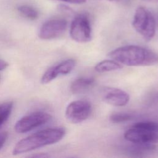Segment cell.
Returning a JSON list of instances; mask_svg holds the SVG:
<instances>
[{"label":"cell","instance_id":"16","mask_svg":"<svg viewBox=\"0 0 158 158\" xmlns=\"http://www.w3.org/2000/svg\"><path fill=\"white\" fill-rule=\"evenodd\" d=\"M132 115L126 112H115L112 114L109 119L111 122L114 123H118L127 122L131 119Z\"/></svg>","mask_w":158,"mask_h":158},{"label":"cell","instance_id":"13","mask_svg":"<svg viewBox=\"0 0 158 158\" xmlns=\"http://www.w3.org/2000/svg\"><path fill=\"white\" fill-rule=\"evenodd\" d=\"M155 149V144H134L129 148L128 152L135 156H141L143 154L152 152Z\"/></svg>","mask_w":158,"mask_h":158},{"label":"cell","instance_id":"17","mask_svg":"<svg viewBox=\"0 0 158 158\" xmlns=\"http://www.w3.org/2000/svg\"><path fill=\"white\" fill-rule=\"evenodd\" d=\"M133 127L144 128L148 130L153 131L158 133V123L154 122H139L135 123L132 125Z\"/></svg>","mask_w":158,"mask_h":158},{"label":"cell","instance_id":"11","mask_svg":"<svg viewBox=\"0 0 158 158\" xmlns=\"http://www.w3.org/2000/svg\"><path fill=\"white\" fill-rule=\"evenodd\" d=\"M94 82L91 77H81L75 80L70 85V90L73 94H78L86 91Z\"/></svg>","mask_w":158,"mask_h":158},{"label":"cell","instance_id":"8","mask_svg":"<svg viewBox=\"0 0 158 158\" xmlns=\"http://www.w3.org/2000/svg\"><path fill=\"white\" fill-rule=\"evenodd\" d=\"M67 21L62 19L49 20L43 24L38 36L43 40H51L62 35L67 28Z\"/></svg>","mask_w":158,"mask_h":158},{"label":"cell","instance_id":"14","mask_svg":"<svg viewBox=\"0 0 158 158\" xmlns=\"http://www.w3.org/2000/svg\"><path fill=\"white\" fill-rule=\"evenodd\" d=\"M18 11L24 17L30 20H35L38 17V10L32 6L22 5L18 7Z\"/></svg>","mask_w":158,"mask_h":158},{"label":"cell","instance_id":"15","mask_svg":"<svg viewBox=\"0 0 158 158\" xmlns=\"http://www.w3.org/2000/svg\"><path fill=\"white\" fill-rule=\"evenodd\" d=\"M13 107L12 102H6L0 104V127L9 117Z\"/></svg>","mask_w":158,"mask_h":158},{"label":"cell","instance_id":"3","mask_svg":"<svg viewBox=\"0 0 158 158\" xmlns=\"http://www.w3.org/2000/svg\"><path fill=\"white\" fill-rule=\"evenodd\" d=\"M135 30L146 41L151 40L156 33V21L152 14L144 7L136 9L132 22Z\"/></svg>","mask_w":158,"mask_h":158},{"label":"cell","instance_id":"18","mask_svg":"<svg viewBox=\"0 0 158 158\" xmlns=\"http://www.w3.org/2000/svg\"><path fill=\"white\" fill-rule=\"evenodd\" d=\"M8 134L6 131H3L0 133V149L4 145L7 139Z\"/></svg>","mask_w":158,"mask_h":158},{"label":"cell","instance_id":"5","mask_svg":"<svg viewBox=\"0 0 158 158\" xmlns=\"http://www.w3.org/2000/svg\"><path fill=\"white\" fill-rule=\"evenodd\" d=\"M70 37L76 42L83 43L91 39V28L87 16L80 14L72 20L70 28Z\"/></svg>","mask_w":158,"mask_h":158},{"label":"cell","instance_id":"6","mask_svg":"<svg viewBox=\"0 0 158 158\" xmlns=\"http://www.w3.org/2000/svg\"><path fill=\"white\" fill-rule=\"evenodd\" d=\"M91 106L89 102L77 100L71 102L65 110L67 119L73 123H78L86 120L90 115Z\"/></svg>","mask_w":158,"mask_h":158},{"label":"cell","instance_id":"12","mask_svg":"<svg viewBox=\"0 0 158 158\" xmlns=\"http://www.w3.org/2000/svg\"><path fill=\"white\" fill-rule=\"evenodd\" d=\"M121 67L120 64L112 59L101 61L95 65L94 69L99 73H103L117 70L121 69Z\"/></svg>","mask_w":158,"mask_h":158},{"label":"cell","instance_id":"1","mask_svg":"<svg viewBox=\"0 0 158 158\" xmlns=\"http://www.w3.org/2000/svg\"><path fill=\"white\" fill-rule=\"evenodd\" d=\"M108 56L119 64L127 66H149L158 63V55L145 48L127 45L110 51Z\"/></svg>","mask_w":158,"mask_h":158},{"label":"cell","instance_id":"4","mask_svg":"<svg viewBox=\"0 0 158 158\" xmlns=\"http://www.w3.org/2000/svg\"><path fill=\"white\" fill-rule=\"evenodd\" d=\"M51 115L44 112H35L20 118L15 123L14 129L19 133L28 132L48 123Z\"/></svg>","mask_w":158,"mask_h":158},{"label":"cell","instance_id":"20","mask_svg":"<svg viewBox=\"0 0 158 158\" xmlns=\"http://www.w3.org/2000/svg\"><path fill=\"white\" fill-rule=\"evenodd\" d=\"M8 66V63L5 60L0 59V70L6 69Z\"/></svg>","mask_w":158,"mask_h":158},{"label":"cell","instance_id":"10","mask_svg":"<svg viewBox=\"0 0 158 158\" xmlns=\"http://www.w3.org/2000/svg\"><path fill=\"white\" fill-rule=\"evenodd\" d=\"M106 103L114 106H124L130 100L129 94L125 91L118 88H110L103 96Z\"/></svg>","mask_w":158,"mask_h":158},{"label":"cell","instance_id":"19","mask_svg":"<svg viewBox=\"0 0 158 158\" xmlns=\"http://www.w3.org/2000/svg\"><path fill=\"white\" fill-rule=\"evenodd\" d=\"M59 1L71 3V4H83L86 1V0H59Z\"/></svg>","mask_w":158,"mask_h":158},{"label":"cell","instance_id":"21","mask_svg":"<svg viewBox=\"0 0 158 158\" xmlns=\"http://www.w3.org/2000/svg\"><path fill=\"white\" fill-rule=\"evenodd\" d=\"M145 2H152V3H158V0H142Z\"/></svg>","mask_w":158,"mask_h":158},{"label":"cell","instance_id":"7","mask_svg":"<svg viewBox=\"0 0 158 158\" xmlns=\"http://www.w3.org/2000/svg\"><path fill=\"white\" fill-rule=\"evenodd\" d=\"M124 138L133 144H155L158 143L157 132L133 126L124 133Z\"/></svg>","mask_w":158,"mask_h":158},{"label":"cell","instance_id":"2","mask_svg":"<svg viewBox=\"0 0 158 158\" xmlns=\"http://www.w3.org/2000/svg\"><path fill=\"white\" fill-rule=\"evenodd\" d=\"M65 134V130L62 127L48 128L40 130L20 140L14 146L12 154L19 155L56 143L62 139Z\"/></svg>","mask_w":158,"mask_h":158},{"label":"cell","instance_id":"9","mask_svg":"<svg viewBox=\"0 0 158 158\" xmlns=\"http://www.w3.org/2000/svg\"><path fill=\"white\" fill-rule=\"evenodd\" d=\"M75 60L70 59L51 67L43 75L41 79V83H49L60 75H64L70 73L75 68Z\"/></svg>","mask_w":158,"mask_h":158},{"label":"cell","instance_id":"22","mask_svg":"<svg viewBox=\"0 0 158 158\" xmlns=\"http://www.w3.org/2000/svg\"><path fill=\"white\" fill-rule=\"evenodd\" d=\"M110 1H117V0H109Z\"/></svg>","mask_w":158,"mask_h":158}]
</instances>
